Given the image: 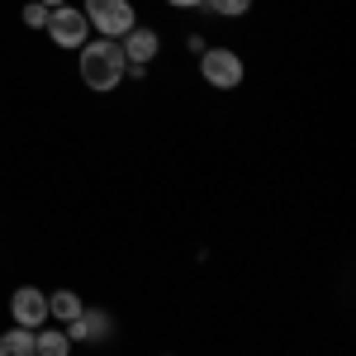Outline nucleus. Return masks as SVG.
Listing matches in <instances>:
<instances>
[{
    "label": "nucleus",
    "instance_id": "obj_15",
    "mask_svg": "<svg viewBox=\"0 0 356 356\" xmlns=\"http://www.w3.org/2000/svg\"><path fill=\"white\" fill-rule=\"evenodd\" d=\"M38 5H48V10H62V5H72V0H38Z\"/></svg>",
    "mask_w": 356,
    "mask_h": 356
},
{
    "label": "nucleus",
    "instance_id": "obj_4",
    "mask_svg": "<svg viewBox=\"0 0 356 356\" xmlns=\"http://www.w3.org/2000/svg\"><path fill=\"white\" fill-rule=\"evenodd\" d=\"M119 53H124V62H129V81H143V76H147V67L162 57V33L138 19V24L119 38Z\"/></svg>",
    "mask_w": 356,
    "mask_h": 356
},
{
    "label": "nucleus",
    "instance_id": "obj_12",
    "mask_svg": "<svg viewBox=\"0 0 356 356\" xmlns=\"http://www.w3.org/2000/svg\"><path fill=\"white\" fill-rule=\"evenodd\" d=\"M48 5H38V0H24V10H19V19H24V29H43L48 24Z\"/></svg>",
    "mask_w": 356,
    "mask_h": 356
},
{
    "label": "nucleus",
    "instance_id": "obj_10",
    "mask_svg": "<svg viewBox=\"0 0 356 356\" xmlns=\"http://www.w3.org/2000/svg\"><path fill=\"white\" fill-rule=\"evenodd\" d=\"M0 356H38L33 352V332L10 323V328L0 332Z\"/></svg>",
    "mask_w": 356,
    "mask_h": 356
},
{
    "label": "nucleus",
    "instance_id": "obj_11",
    "mask_svg": "<svg viewBox=\"0 0 356 356\" xmlns=\"http://www.w3.org/2000/svg\"><path fill=\"white\" fill-rule=\"evenodd\" d=\"M257 0H204V15H219V19H243L252 15Z\"/></svg>",
    "mask_w": 356,
    "mask_h": 356
},
{
    "label": "nucleus",
    "instance_id": "obj_16",
    "mask_svg": "<svg viewBox=\"0 0 356 356\" xmlns=\"http://www.w3.org/2000/svg\"><path fill=\"white\" fill-rule=\"evenodd\" d=\"M162 356H176V352H162Z\"/></svg>",
    "mask_w": 356,
    "mask_h": 356
},
{
    "label": "nucleus",
    "instance_id": "obj_14",
    "mask_svg": "<svg viewBox=\"0 0 356 356\" xmlns=\"http://www.w3.org/2000/svg\"><path fill=\"white\" fill-rule=\"evenodd\" d=\"M166 10H204V0H162Z\"/></svg>",
    "mask_w": 356,
    "mask_h": 356
},
{
    "label": "nucleus",
    "instance_id": "obj_5",
    "mask_svg": "<svg viewBox=\"0 0 356 356\" xmlns=\"http://www.w3.org/2000/svg\"><path fill=\"white\" fill-rule=\"evenodd\" d=\"M43 33H48V43H53V48L76 53V48H86V38H90V24H86L81 5H62V10H53V15H48Z\"/></svg>",
    "mask_w": 356,
    "mask_h": 356
},
{
    "label": "nucleus",
    "instance_id": "obj_1",
    "mask_svg": "<svg viewBox=\"0 0 356 356\" xmlns=\"http://www.w3.org/2000/svg\"><path fill=\"white\" fill-rule=\"evenodd\" d=\"M76 76H81L86 90H95V95H110L119 86L129 81V62L119 53V43L114 38H86V48H76Z\"/></svg>",
    "mask_w": 356,
    "mask_h": 356
},
{
    "label": "nucleus",
    "instance_id": "obj_8",
    "mask_svg": "<svg viewBox=\"0 0 356 356\" xmlns=\"http://www.w3.org/2000/svg\"><path fill=\"white\" fill-rule=\"evenodd\" d=\"M81 309H86V300L72 290V285H57V290H48V323L67 328V323H72Z\"/></svg>",
    "mask_w": 356,
    "mask_h": 356
},
{
    "label": "nucleus",
    "instance_id": "obj_3",
    "mask_svg": "<svg viewBox=\"0 0 356 356\" xmlns=\"http://www.w3.org/2000/svg\"><path fill=\"white\" fill-rule=\"evenodd\" d=\"M81 15H86V24H90L95 38H114V43L138 24L134 0H81Z\"/></svg>",
    "mask_w": 356,
    "mask_h": 356
},
{
    "label": "nucleus",
    "instance_id": "obj_13",
    "mask_svg": "<svg viewBox=\"0 0 356 356\" xmlns=\"http://www.w3.org/2000/svg\"><path fill=\"white\" fill-rule=\"evenodd\" d=\"M204 48H209V38H204L200 29H191V33H186V53H191V57H200Z\"/></svg>",
    "mask_w": 356,
    "mask_h": 356
},
{
    "label": "nucleus",
    "instance_id": "obj_6",
    "mask_svg": "<svg viewBox=\"0 0 356 356\" xmlns=\"http://www.w3.org/2000/svg\"><path fill=\"white\" fill-rule=\"evenodd\" d=\"M67 337H72V347H105V342L114 337V314L110 309L86 304L81 314L67 323Z\"/></svg>",
    "mask_w": 356,
    "mask_h": 356
},
{
    "label": "nucleus",
    "instance_id": "obj_9",
    "mask_svg": "<svg viewBox=\"0 0 356 356\" xmlns=\"http://www.w3.org/2000/svg\"><path fill=\"white\" fill-rule=\"evenodd\" d=\"M33 352H38V356H72L76 347H72L67 328H57V323H43V328L33 332Z\"/></svg>",
    "mask_w": 356,
    "mask_h": 356
},
{
    "label": "nucleus",
    "instance_id": "obj_7",
    "mask_svg": "<svg viewBox=\"0 0 356 356\" xmlns=\"http://www.w3.org/2000/svg\"><path fill=\"white\" fill-rule=\"evenodd\" d=\"M10 323L15 328H29V332L43 328L48 323V290H38V285L10 290Z\"/></svg>",
    "mask_w": 356,
    "mask_h": 356
},
{
    "label": "nucleus",
    "instance_id": "obj_2",
    "mask_svg": "<svg viewBox=\"0 0 356 356\" xmlns=\"http://www.w3.org/2000/svg\"><path fill=\"white\" fill-rule=\"evenodd\" d=\"M195 67H200V81L209 86V90H238L247 81V62L238 48H228V43H209L204 53L195 57Z\"/></svg>",
    "mask_w": 356,
    "mask_h": 356
}]
</instances>
